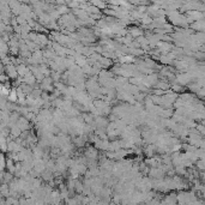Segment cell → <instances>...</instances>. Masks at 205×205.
Listing matches in <instances>:
<instances>
[{
    "mask_svg": "<svg viewBox=\"0 0 205 205\" xmlns=\"http://www.w3.org/2000/svg\"><path fill=\"white\" fill-rule=\"evenodd\" d=\"M57 5H66V0H54Z\"/></svg>",
    "mask_w": 205,
    "mask_h": 205,
    "instance_id": "5",
    "label": "cell"
},
{
    "mask_svg": "<svg viewBox=\"0 0 205 205\" xmlns=\"http://www.w3.org/2000/svg\"><path fill=\"white\" fill-rule=\"evenodd\" d=\"M126 30H127V33H128L133 38H135V37H138V36H141V35L144 34V30L141 29V28H138V27H130V28L126 29Z\"/></svg>",
    "mask_w": 205,
    "mask_h": 205,
    "instance_id": "2",
    "label": "cell"
},
{
    "mask_svg": "<svg viewBox=\"0 0 205 205\" xmlns=\"http://www.w3.org/2000/svg\"><path fill=\"white\" fill-rule=\"evenodd\" d=\"M44 3L46 4H51V5H57L54 0H44Z\"/></svg>",
    "mask_w": 205,
    "mask_h": 205,
    "instance_id": "6",
    "label": "cell"
},
{
    "mask_svg": "<svg viewBox=\"0 0 205 205\" xmlns=\"http://www.w3.org/2000/svg\"><path fill=\"white\" fill-rule=\"evenodd\" d=\"M89 3H90V4H93V5H95L96 7H99L101 11L104 10V9H107V3L103 1V0H90Z\"/></svg>",
    "mask_w": 205,
    "mask_h": 205,
    "instance_id": "3",
    "label": "cell"
},
{
    "mask_svg": "<svg viewBox=\"0 0 205 205\" xmlns=\"http://www.w3.org/2000/svg\"><path fill=\"white\" fill-rule=\"evenodd\" d=\"M186 16H190L191 18H193V20L204 19V12L197 11V10H188V11H186Z\"/></svg>",
    "mask_w": 205,
    "mask_h": 205,
    "instance_id": "1",
    "label": "cell"
},
{
    "mask_svg": "<svg viewBox=\"0 0 205 205\" xmlns=\"http://www.w3.org/2000/svg\"><path fill=\"white\" fill-rule=\"evenodd\" d=\"M196 163H197V168L199 170H204V159H197Z\"/></svg>",
    "mask_w": 205,
    "mask_h": 205,
    "instance_id": "4",
    "label": "cell"
}]
</instances>
